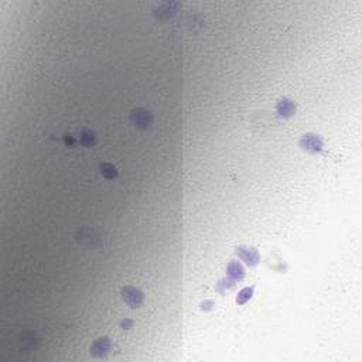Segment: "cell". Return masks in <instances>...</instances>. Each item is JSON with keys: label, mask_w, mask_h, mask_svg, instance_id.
Returning <instances> with one entry per match:
<instances>
[{"label": "cell", "mask_w": 362, "mask_h": 362, "mask_svg": "<svg viewBox=\"0 0 362 362\" xmlns=\"http://www.w3.org/2000/svg\"><path fill=\"white\" fill-rule=\"evenodd\" d=\"M236 255H238L242 261H245V263L249 265V266H255L258 262L261 261L258 250H256V249H253V248L239 247L238 249H236Z\"/></svg>", "instance_id": "277c9868"}, {"label": "cell", "mask_w": 362, "mask_h": 362, "mask_svg": "<svg viewBox=\"0 0 362 362\" xmlns=\"http://www.w3.org/2000/svg\"><path fill=\"white\" fill-rule=\"evenodd\" d=\"M112 347V343L108 337H102V338H98L92 347H91V354L94 357H103L109 352V349Z\"/></svg>", "instance_id": "5b68a950"}, {"label": "cell", "mask_w": 362, "mask_h": 362, "mask_svg": "<svg viewBox=\"0 0 362 362\" xmlns=\"http://www.w3.org/2000/svg\"><path fill=\"white\" fill-rule=\"evenodd\" d=\"M64 140H65V145L68 146V147H74V146L79 145V139L74 133H67L65 137H64Z\"/></svg>", "instance_id": "7c38bea8"}, {"label": "cell", "mask_w": 362, "mask_h": 362, "mask_svg": "<svg viewBox=\"0 0 362 362\" xmlns=\"http://www.w3.org/2000/svg\"><path fill=\"white\" fill-rule=\"evenodd\" d=\"M228 276H229V282L231 286L235 283V282H239L244 279L245 276V272H244V267L241 266V263H238L236 261H232L229 265H228Z\"/></svg>", "instance_id": "52a82bcc"}, {"label": "cell", "mask_w": 362, "mask_h": 362, "mask_svg": "<svg viewBox=\"0 0 362 362\" xmlns=\"http://www.w3.org/2000/svg\"><path fill=\"white\" fill-rule=\"evenodd\" d=\"M122 327H123V330H129L133 327V321L132 320H123L122 321Z\"/></svg>", "instance_id": "4fadbf2b"}, {"label": "cell", "mask_w": 362, "mask_h": 362, "mask_svg": "<svg viewBox=\"0 0 362 362\" xmlns=\"http://www.w3.org/2000/svg\"><path fill=\"white\" fill-rule=\"evenodd\" d=\"M131 122L139 129H147L153 123V115L143 108H137L131 112Z\"/></svg>", "instance_id": "6da1fadb"}, {"label": "cell", "mask_w": 362, "mask_h": 362, "mask_svg": "<svg viewBox=\"0 0 362 362\" xmlns=\"http://www.w3.org/2000/svg\"><path fill=\"white\" fill-rule=\"evenodd\" d=\"M99 169H101V173L105 178H109L111 180V178H116L117 177V170H116L115 166L111 164V163H101Z\"/></svg>", "instance_id": "30bf717a"}, {"label": "cell", "mask_w": 362, "mask_h": 362, "mask_svg": "<svg viewBox=\"0 0 362 362\" xmlns=\"http://www.w3.org/2000/svg\"><path fill=\"white\" fill-rule=\"evenodd\" d=\"M253 294V287H245L244 290H241L238 293V297H236V303L238 305H245L248 300L252 297Z\"/></svg>", "instance_id": "8fae6325"}, {"label": "cell", "mask_w": 362, "mask_h": 362, "mask_svg": "<svg viewBox=\"0 0 362 362\" xmlns=\"http://www.w3.org/2000/svg\"><path fill=\"white\" fill-rule=\"evenodd\" d=\"M178 3H164L161 4L159 9H156V17H160V19H164V17H171V16L177 12L178 9Z\"/></svg>", "instance_id": "ba28073f"}, {"label": "cell", "mask_w": 362, "mask_h": 362, "mask_svg": "<svg viewBox=\"0 0 362 362\" xmlns=\"http://www.w3.org/2000/svg\"><path fill=\"white\" fill-rule=\"evenodd\" d=\"M276 111H277L279 116H282V117H290L296 112V103L289 98H283L277 103Z\"/></svg>", "instance_id": "8992f818"}, {"label": "cell", "mask_w": 362, "mask_h": 362, "mask_svg": "<svg viewBox=\"0 0 362 362\" xmlns=\"http://www.w3.org/2000/svg\"><path fill=\"white\" fill-rule=\"evenodd\" d=\"M300 147L308 153H320L324 147V142L319 134L307 133L300 140Z\"/></svg>", "instance_id": "7a4b0ae2"}, {"label": "cell", "mask_w": 362, "mask_h": 362, "mask_svg": "<svg viewBox=\"0 0 362 362\" xmlns=\"http://www.w3.org/2000/svg\"><path fill=\"white\" fill-rule=\"evenodd\" d=\"M143 291L136 287H131V286H126L122 289V299L126 305H129L133 308L136 307H140V305L143 303Z\"/></svg>", "instance_id": "3957f363"}, {"label": "cell", "mask_w": 362, "mask_h": 362, "mask_svg": "<svg viewBox=\"0 0 362 362\" xmlns=\"http://www.w3.org/2000/svg\"><path fill=\"white\" fill-rule=\"evenodd\" d=\"M78 139H79V145L85 146V147H91L96 142V136L91 129H82L78 134Z\"/></svg>", "instance_id": "9c48e42d"}]
</instances>
